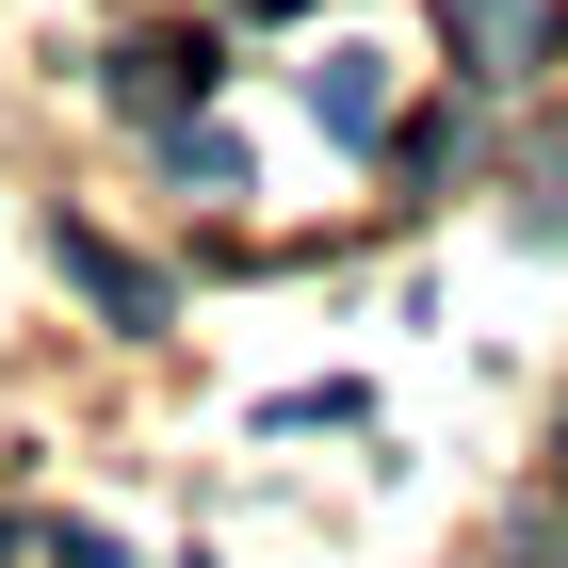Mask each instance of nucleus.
I'll return each instance as SVG.
<instances>
[{
  "instance_id": "obj_1",
  "label": "nucleus",
  "mask_w": 568,
  "mask_h": 568,
  "mask_svg": "<svg viewBox=\"0 0 568 568\" xmlns=\"http://www.w3.org/2000/svg\"><path fill=\"white\" fill-rule=\"evenodd\" d=\"M195 98H212V49H195V33H114V114L179 131Z\"/></svg>"
},
{
  "instance_id": "obj_2",
  "label": "nucleus",
  "mask_w": 568,
  "mask_h": 568,
  "mask_svg": "<svg viewBox=\"0 0 568 568\" xmlns=\"http://www.w3.org/2000/svg\"><path fill=\"white\" fill-rule=\"evenodd\" d=\"M49 261L82 276L114 325H163V308H179V293H163V261H131V244H114V227H82V212H49Z\"/></svg>"
},
{
  "instance_id": "obj_3",
  "label": "nucleus",
  "mask_w": 568,
  "mask_h": 568,
  "mask_svg": "<svg viewBox=\"0 0 568 568\" xmlns=\"http://www.w3.org/2000/svg\"><path fill=\"white\" fill-rule=\"evenodd\" d=\"M455 49H471V82H520L536 49H552V0H438Z\"/></svg>"
},
{
  "instance_id": "obj_4",
  "label": "nucleus",
  "mask_w": 568,
  "mask_h": 568,
  "mask_svg": "<svg viewBox=\"0 0 568 568\" xmlns=\"http://www.w3.org/2000/svg\"><path fill=\"white\" fill-rule=\"evenodd\" d=\"M308 114H325L342 146H374V131H390V82H374V49H325V82H308Z\"/></svg>"
},
{
  "instance_id": "obj_5",
  "label": "nucleus",
  "mask_w": 568,
  "mask_h": 568,
  "mask_svg": "<svg viewBox=\"0 0 568 568\" xmlns=\"http://www.w3.org/2000/svg\"><path fill=\"white\" fill-rule=\"evenodd\" d=\"M504 568H568V487H552V504H536L520 536H504Z\"/></svg>"
}]
</instances>
